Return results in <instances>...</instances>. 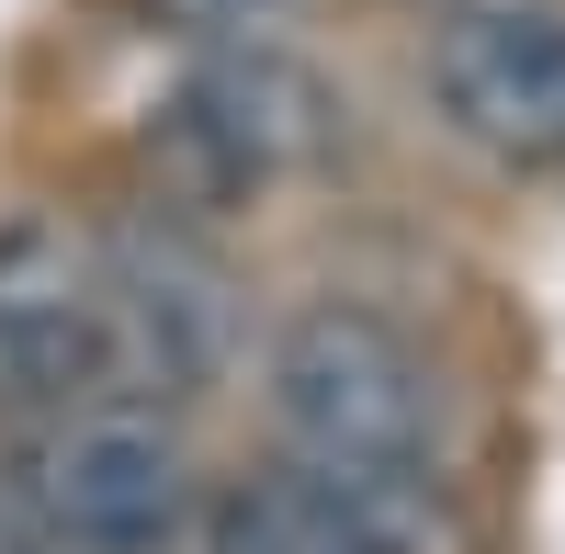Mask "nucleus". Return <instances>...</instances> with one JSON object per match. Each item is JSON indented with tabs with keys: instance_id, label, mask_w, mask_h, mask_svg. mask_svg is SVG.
Instances as JSON below:
<instances>
[{
	"instance_id": "f257e3e1",
	"label": "nucleus",
	"mask_w": 565,
	"mask_h": 554,
	"mask_svg": "<svg viewBox=\"0 0 565 554\" xmlns=\"http://www.w3.org/2000/svg\"><path fill=\"white\" fill-rule=\"evenodd\" d=\"M0 498L23 510L45 554H193L204 543V465L159 396H79L12 419V465Z\"/></svg>"
},
{
	"instance_id": "f03ea898",
	"label": "nucleus",
	"mask_w": 565,
	"mask_h": 554,
	"mask_svg": "<svg viewBox=\"0 0 565 554\" xmlns=\"http://www.w3.org/2000/svg\"><path fill=\"white\" fill-rule=\"evenodd\" d=\"M260 419L306 465H441V362L373 295H317L260 351Z\"/></svg>"
},
{
	"instance_id": "7ed1b4c3",
	"label": "nucleus",
	"mask_w": 565,
	"mask_h": 554,
	"mask_svg": "<svg viewBox=\"0 0 565 554\" xmlns=\"http://www.w3.org/2000/svg\"><path fill=\"white\" fill-rule=\"evenodd\" d=\"M328 79L306 57H282V45H215L159 103L148 125V159H159V204L181 215H238L260 204L282 170H306L328 148Z\"/></svg>"
},
{
	"instance_id": "20e7f679",
	"label": "nucleus",
	"mask_w": 565,
	"mask_h": 554,
	"mask_svg": "<svg viewBox=\"0 0 565 554\" xmlns=\"http://www.w3.org/2000/svg\"><path fill=\"white\" fill-rule=\"evenodd\" d=\"M193 554H463L441 465H306L271 452L204 510Z\"/></svg>"
},
{
	"instance_id": "39448f33",
	"label": "nucleus",
	"mask_w": 565,
	"mask_h": 554,
	"mask_svg": "<svg viewBox=\"0 0 565 554\" xmlns=\"http://www.w3.org/2000/svg\"><path fill=\"white\" fill-rule=\"evenodd\" d=\"M103 295H114V362L148 396H204L238 362V271L181 204H148L103 238Z\"/></svg>"
},
{
	"instance_id": "423d86ee",
	"label": "nucleus",
	"mask_w": 565,
	"mask_h": 554,
	"mask_svg": "<svg viewBox=\"0 0 565 554\" xmlns=\"http://www.w3.org/2000/svg\"><path fill=\"white\" fill-rule=\"evenodd\" d=\"M125 374L114 362V295L103 238L68 215H0V419L79 407Z\"/></svg>"
},
{
	"instance_id": "0eeeda50",
	"label": "nucleus",
	"mask_w": 565,
	"mask_h": 554,
	"mask_svg": "<svg viewBox=\"0 0 565 554\" xmlns=\"http://www.w3.org/2000/svg\"><path fill=\"white\" fill-rule=\"evenodd\" d=\"M430 103L498 170H565V0H498L441 12L430 34Z\"/></svg>"
},
{
	"instance_id": "6e6552de",
	"label": "nucleus",
	"mask_w": 565,
	"mask_h": 554,
	"mask_svg": "<svg viewBox=\"0 0 565 554\" xmlns=\"http://www.w3.org/2000/svg\"><path fill=\"white\" fill-rule=\"evenodd\" d=\"M430 12H498V0H430Z\"/></svg>"
}]
</instances>
